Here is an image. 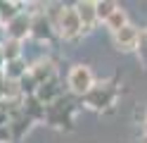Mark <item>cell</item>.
<instances>
[{
  "label": "cell",
  "instance_id": "17",
  "mask_svg": "<svg viewBox=\"0 0 147 143\" xmlns=\"http://www.w3.org/2000/svg\"><path fill=\"white\" fill-rule=\"evenodd\" d=\"M95 7H97V19H100V24H105L107 19H109V14H112L119 5L114 3V0H97Z\"/></svg>",
  "mask_w": 147,
  "mask_h": 143
},
{
  "label": "cell",
  "instance_id": "5",
  "mask_svg": "<svg viewBox=\"0 0 147 143\" xmlns=\"http://www.w3.org/2000/svg\"><path fill=\"white\" fill-rule=\"evenodd\" d=\"M57 31H55L52 22L45 14V5L40 10H31V38L38 43H52Z\"/></svg>",
  "mask_w": 147,
  "mask_h": 143
},
{
  "label": "cell",
  "instance_id": "7",
  "mask_svg": "<svg viewBox=\"0 0 147 143\" xmlns=\"http://www.w3.org/2000/svg\"><path fill=\"white\" fill-rule=\"evenodd\" d=\"M29 74L38 81V86L48 83L52 79H57V62L52 57H38V60L29 62Z\"/></svg>",
  "mask_w": 147,
  "mask_h": 143
},
{
  "label": "cell",
  "instance_id": "13",
  "mask_svg": "<svg viewBox=\"0 0 147 143\" xmlns=\"http://www.w3.org/2000/svg\"><path fill=\"white\" fill-rule=\"evenodd\" d=\"M31 124H33V122H31V119L24 114V110H22L19 114H14V117H10V131H12V138H14V143L24 138V133L31 129Z\"/></svg>",
  "mask_w": 147,
  "mask_h": 143
},
{
  "label": "cell",
  "instance_id": "12",
  "mask_svg": "<svg viewBox=\"0 0 147 143\" xmlns=\"http://www.w3.org/2000/svg\"><path fill=\"white\" fill-rule=\"evenodd\" d=\"M5 79L7 81H17L19 83L26 74H29V62H26V57H19V60H12L5 64Z\"/></svg>",
  "mask_w": 147,
  "mask_h": 143
},
{
  "label": "cell",
  "instance_id": "21",
  "mask_svg": "<svg viewBox=\"0 0 147 143\" xmlns=\"http://www.w3.org/2000/svg\"><path fill=\"white\" fill-rule=\"evenodd\" d=\"M142 129H145V141H142V143H147V122H145V127H142Z\"/></svg>",
  "mask_w": 147,
  "mask_h": 143
},
{
  "label": "cell",
  "instance_id": "1",
  "mask_svg": "<svg viewBox=\"0 0 147 143\" xmlns=\"http://www.w3.org/2000/svg\"><path fill=\"white\" fill-rule=\"evenodd\" d=\"M119 93H121L119 79H116V76H112V79L100 81V83L95 81V86L83 95V98H81V103H83L86 107L95 110V112H107V110H112L114 105H116Z\"/></svg>",
  "mask_w": 147,
  "mask_h": 143
},
{
  "label": "cell",
  "instance_id": "2",
  "mask_svg": "<svg viewBox=\"0 0 147 143\" xmlns=\"http://www.w3.org/2000/svg\"><path fill=\"white\" fill-rule=\"evenodd\" d=\"M78 100L81 98H74V95H64L57 103H52L48 110H45V124L52 129H59V131H71L74 129V119H76V112H78Z\"/></svg>",
  "mask_w": 147,
  "mask_h": 143
},
{
  "label": "cell",
  "instance_id": "20",
  "mask_svg": "<svg viewBox=\"0 0 147 143\" xmlns=\"http://www.w3.org/2000/svg\"><path fill=\"white\" fill-rule=\"evenodd\" d=\"M5 124H10V117H7V112L0 107V127H5Z\"/></svg>",
  "mask_w": 147,
  "mask_h": 143
},
{
  "label": "cell",
  "instance_id": "18",
  "mask_svg": "<svg viewBox=\"0 0 147 143\" xmlns=\"http://www.w3.org/2000/svg\"><path fill=\"white\" fill-rule=\"evenodd\" d=\"M138 55H140L142 64L147 67V29H142V36H140V48H138Z\"/></svg>",
  "mask_w": 147,
  "mask_h": 143
},
{
  "label": "cell",
  "instance_id": "6",
  "mask_svg": "<svg viewBox=\"0 0 147 143\" xmlns=\"http://www.w3.org/2000/svg\"><path fill=\"white\" fill-rule=\"evenodd\" d=\"M140 36H142V29H138L135 24H126L121 31H116L112 36V43L119 53H138Z\"/></svg>",
  "mask_w": 147,
  "mask_h": 143
},
{
  "label": "cell",
  "instance_id": "14",
  "mask_svg": "<svg viewBox=\"0 0 147 143\" xmlns=\"http://www.w3.org/2000/svg\"><path fill=\"white\" fill-rule=\"evenodd\" d=\"M0 50L5 55V62H12V60L24 57V43L14 41V38H3V41H0Z\"/></svg>",
  "mask_w": 147,
  "mask_h": 143
},
{
  "label": "cell",
  "instance_id": "3",
  "mask_svg": "<svg viewBox=\"0 0 147 143\" xmlns=\"http://www.w3.org/2000/svg\"><path fill=\"white\" fill-rule=\"evenodd\" d=\"M93 86H95V74L88 64H83V62L71 64V69L67 72V88L74 98H83Z\"/></svg>",
  "mask_w": 147,
  "mask_h": 143
},
{
  "label": "cell",
  "instance_id": "15",
  "mask_svg": "<svg viewBox=\"0 0 147 143\" xmlns=\"http://www.w3.org/2000/svg\"><path fill=\"white\" fill-rule=\"evenodd\" d=\"M126 24H131V22H128V14H126V10H123V7H116L114 12L109 14V19L105 22V29H107V31L114 36L116 31H121V29H123Z\"/></svg>",
  "mask_w": 147,
  "mask_h": 143
},
{
  "label": "cell",
  "instance_id": "16",
  "mask_svg": "<svg viewBox=\"0 0 147 143\" xmlns=\"http://www.w3.org/2000/svg\"><path fill=\"white\" fill-rule=\"evenodd\" d=\"M24 3H12V0H0V22H3V26L5 24H10L12 19L17 17V14H22L24 12Z\"/></svg>",
  "mask_w": 147,
  "mask_h": 143
},
{
  "label": "cell",
  "instance_id": "4",
  "mask_svg": "<svg viewBox=\"0 0 147 143\" xmlns=\"http://www.w3.org/2000/svg\"><path fill=\"white\" fill-rule=\"evenodd\" d=\"M55 31L57 36L62 38L64 43H76L81 36H83V26H81V19H78V12L74 5H67L64 7V12L59 17L57 26H55Z\"/></svg>",
  "mask_w": 147,
  "mask_h": 143
},
{
  "label": "cell",
  "instance_id": "22",
  "mask_svg": "<svg viewBox=\"0 0 147 143\" xmlns=\"http://www.w3.org/2000/svg\"><path fill=\"white\" fill-rule=\"evenodd\" d=\"M0 26H3V22H0Z\"/></svg>",
  "mask_w": 147,
  "mask_h": 143
},
{
  "label": "cell",
  "instance_id": "19",
  "mask_svg": "<svg viewBox=\"0 0 147 143\" xmlns=\"http://www.w3.org/2000/svg\"><path fill=\"white\" fill-rule=\"evenodd\" d=\"M0 143H14V138H12V131H10V124L0 127Z\"/></svg>",
  "mask_w": 147,
  "mask_h": 143
},
{
  "label": "cell",
  "instance_id": "9",
  "mask_svg": "<svg viewBox=\"0 0 147 143\" xmlns=\"http://www.w3.org/2000/svg\"><path fill=\"white\" fill-rule=\"evenodd\" d=\"M74 7H76V12H78L81 26H83V34H90V31L100 24L95 0H78V3H74Z\"/></svg>",
  "mask_w": 147,
  "mask_h": 143
},
{
  "label": "cell",
  "instance_id": "8",
  "mask_svg": "<svg viewBox=\"0 0 147 143\" xmlns=\"http://www.w3.org/2000/svg\"><path fill=\"white\" fill-rule=\"evenodd\" d=\"M26 36H31V12H22L10 24H5V38H14L24 43Z\"/></svg>",
  "mask_w": 147,
  "mask_h": 143
},
{
  "label": "cell",
  "instance_id": "10",
  "mask_svg": "<svg viewBox=\"0 0 147 143\" xmlns=\"http://www.w3.org/2000/svg\"><path fill=\"white\" fill-rule=\"evenodd\" d=\"M36 98H38L45 107H50L52 103H57L59 98H64V88H62L59 79H52L48 83H40L38 91H36Z\"/></svg>",
  "mask_w": 147,
  "mask_h": 143
},
{
  "label": "cell",
  "instance_id": "11",
  "mask_svg": "<svg viewBox=\"0 0 147 143\" xmlns=\"http://www.w3.org/2000/svg\"><path fill=\"white\" fill-rule=\"evenodd\" d=\"M22 107H24V114L29 117L33 124L36 122H45V105L36 98V95H29V98H24V103H22Z\"/></svg>",
  "mask_w": 147,
  "mask_h": 143
}]
</instances>
